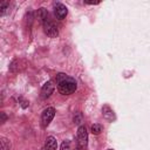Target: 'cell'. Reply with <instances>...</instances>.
Wrapping results in <instances>:
<instances>
[{
	"mask_svg": "<svg viewBox=\"0 0 150 150\" xmlns=\"http://www.w3.org/2000/svg\"><path fill=\"white\" fill-rule=\"evenodd\" d=\"M56 84L57 90L62 95H70L76 90V81L63 73L56 75Z\"/></svg>",
	"mask_w": 150,
	"mask_h": 150,
	"instance_id": "obj_1",
	"label": "cell"
},
{
	"mask_svg": "<svg viewBox=\"0 0 150 150\" xmlns=\"http://www.w3.org/2000/svg\"><path fill=\"white\" fill-rule=\"evenodd\" d=\"M54 116H55V109L53 107L46 108L42 111V115H41V125H42V128H46L52 122Z\"/></svg>",
	"mask_w": 150,
	"mask_h": 150,
	"instance_id": "obj_2",
	"label": "cell"
},
{
	"mask_svg": "<svg viewBox=\"0 0 150 150\" xmlns=\"http://www.w3.org/2000/svg\"><path fill=\"white\" fill-rule=\"evenodd\" d=\"M77 142H79V146L84 149L87 146V143H88V132H87V129L86 127L81 125L77 129Z\"/></svg>",
	"mask_w": 150,
	"mask_h": 150,
	"instance_id": "obj_3",
	"label": "cell"
},
{
	"mask_svg": "<svg viewBox=\"0 0 150 150\" xmlns=\"http://www.w3.org/2000/svg\"><path fill=\"white\" fill-rule=\"evenodd\" d=\"M43 32L49 38H56L59 35V30H57L56 26L52 21H49V20L43 22Z\"/></svg>",
	"mask_w": 150,
	"mask_h": 150,
	"instance_id": "obj_4",
	"label": "cell"
},
{
	"mask_svg": "<svg viewBox=\"0 0 150 150\" xmlns=\"http://www.w3.org/2000/svg\"><path fill=\"white\" fill-rule=\"evenodd\" d=\"M54 13H55V16L59 20H62V19H64L67 16L68 9H67V7L63 4H56L54 6Z\"/></svg>",
	"mask_w": 150,
	"mask_h": 150,
	"instance_id": "obj_5",
	"label": "cell"
},
{
	"mask_svg": "<svg viewBox=\"0 0 150 150\" xmlns=\"http://www.w3.org/2000/svg\"><path fill=\"white\" fill-rule=\"evenodd\" d=\"M54 89H55V86L53 84L52 81L46 82V83L42 86V88H41V97H42V98H47V97H49V96L53 94Z\"/></svg>",
	"mask_w": 150,
	"mask_h": 150,
	"instance_id": "obj_6",
	"label": "cell"
},
{
	"mask_svg": "<svg viewBox=\"0 0 150 150\" xmlns=\"http://www.w3.org/2000/svg\"><path fill=\"white\" fill-rule=\"evenodd\" d=\"M102 115L105 120L108 121H114L115 120V114H114V110L109 107V105H103L102 107Z\"/></svg>",
	"mask_w": 150,
	"mask_h": 150,
	"instance_id": "obj_7",
	"label": "cell"
},
{
	"mask_svg": "<svg viewBox=\"0 0 150 150\" xmlns=\"http://www.w3.org/2000/svg\"><path fill=\"white\" fill-rule=\"evenodd\" d=\"M56 148H57V142H56L55 137L48 136L46 138V143H45L43 150H56Z\"/></svg>",
	"mask_w": 150,
	"mask_h": 150,
	"instance_id": "obj_8",
	"label": "cell"
},
{
	"mask_svg": "<svg viewBox=\"0 0 150 150\" xmlns=\"http://www.w3.org/2000/svg\"><path fill=\"white\" fill-rule=\"evenodd\" d=\"M38 18L42 21V23H43L45 21H47V20H48V13H47V9H46V8H40V9L38 11Z\"/></svg>",
	"mask_w": 150,
	"mask_h": 150,
	"instance_id": "obj_9",
	"label": "cell"
},
{
	"mask_svg": "<svg viewBox=\"0 0 150 150\" xmlns=\"http://www.w3.org/2000/svg\"><path fill=\"white\" fill-rule=\"evenodd\" d=\"M0 145H1V150H11V143L5 137L0 138Z\"/></svg>",
	"mask_w": 150,
	"mask_h": 150,
	"instance_id": "obj_10",
	"label": "cell"
},
{
	"mask_svg": "<svg viewBox=\"0 0 150 150\" xmlns=\"http://www.w3.org/2000/svg\"><path fill=\"white\" fill-rule=\"evenodd\" d=\"M101 131H102V125L101 124L95 123V124L91 125V132L94 135H98V134H101Z\"/></svg>",
	"mask_w": 150,
	"mask_h": 150,
	"instance_id": "obj_11",
	"label": "cell"
},
{
	"mask_svg": "<svg viewBox=\"0 0 150 150\" xmlns=\"http://www.w3.org/2000/svg\"><path fill=\"white\" fill-rule=\"evenodd\" d=\"M8 2L7 1H2L1 4H0V15H5L6 14V12H7V9H8Z\"/></svg>",
	"mask_w": 150,
	"mask_h": 150,
	"instance_id": "obj_12",
	"label": "cell"
},
{
	"mask_svg": "<svg viewBox=\"0 0 150 150\" xmlns=\"http://www.w3.org/2000/svg\"><path fill=\"white\" fill-rule=\"evenodd\" d=\"M61 150H70V142L69 141H64L61 144Z\"/></svg>",
	"mask_w": 150,
	"mask_h": 150,
	"instance_id": "obj_13",
	"label": "cell"
},
{
	"mask_svg": "<svg viewBox=\"0 0 150 150\" xmlns=\"http://www.w3.org/2000/svg\"><path fill=\"white\" fill-rule=\"evenodd\" d=\"M1 116H2V121H1V122L4 123V122H5V120H6V116H5V114H4V112H1Z\"/></svg>",
	"mask_w": 150,
	"mask_h": 150,
	"instance_id": "obj_14",
	"label": "cell"
},
{
	"mask_svg": "<svg viewBox=\"0 0 150 150\" xmlns=\"http://www.w3.org/2000/svg\"><path fill=\"white\" fill-rule=\"evenodd\" d=\"M109 150H112V149H109Z\"/></svg>",
	"mask_w": 150,
	"mask_h": 150,
	"instance_id": "obj_15",
	"label": "cell"
}]
</instances>
